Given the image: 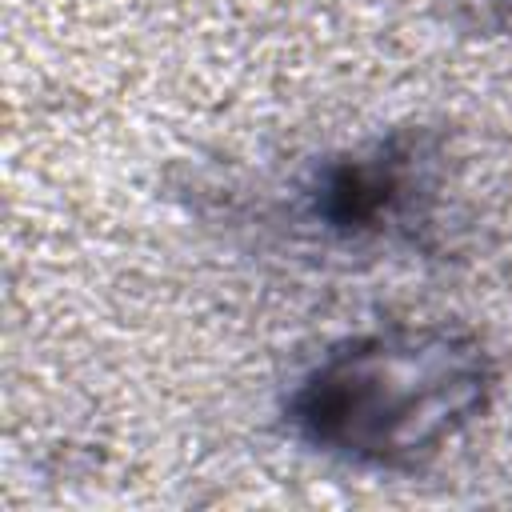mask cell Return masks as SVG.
Wrapping results in <instances>:
<instances>
[{
	"mask_svg": "<svg viewBox=\"0 0 512 512\" xmlns=\"http://www.w3.org/2000/svg\"><path fill=\"white\" fill-rule=\"evenodd\" d=\"M476 344L448 332H392L336 352L296 396L300 428L336 452L408 464L436 452L484 396Z\"/></svg>",
	"mask_w": 512,
	"mask_h": 512,
	"instance_id": "1",
	"label": "cell"
}]
</instances>
